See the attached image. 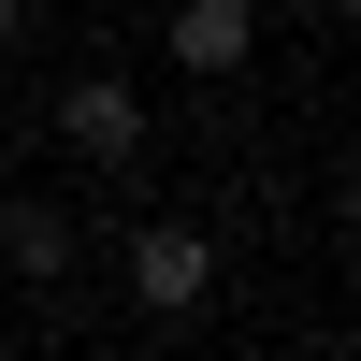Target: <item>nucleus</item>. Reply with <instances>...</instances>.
<instances>
[{"mask_svg":"<svg viewBox=\"0 0 361 361\" xmlns=\"http://www.w3.org/2000/svg\"><path fill=\"white\" fill-rule=\"evenodd\" d=\"M202 289H217V231L145 217V231H130V304H145V318H188Z\"/></svg>","mask_w":361,"mask_h":361,"instance_id":"1","label":"nucleus"},{"mask_svg":"<svg viewBox=\"0 0 361 361\" xmlns=\"http://www.w3.org/2000/svg\"><path fill=\"white\" fill-rule=\"evenodd\" d=\"M58 145H73V159H145V87L130 73H73V87H58Z\"/></svg>","mask_w":361,"mask_h":361,"instance_id":"2","label":"nucleus"},{"mask_svg":"<svg viewBox=\"0 0 361 361\" xmlns=\"http://www.w3.org/2000/svg\"><path fill=\"white\" fill-rule=\"evenodd\" d=\"M159 44H173V73H202V87H217V73H246L260 0H173V29H159Z\"/></svg>","mask_w":361,"mask_h":361,"instance_id":"3","label":"nucleus"},{"mask_svg":"<svg viewBox=\"0 0 361 361\" xmlns=\"http://www.w3.org/2000/svg\"><path fill=\"white\" fill-rule=\"evenodd\" d=\"M0 260H15L29 289H58V275H73V217H58V202H15V188H0Z\"/></svg>","mask_w":361,"mask_h":361,"instance_id":"4","label":"nucleus"},{"mask_svg":"<svg viewBox=\"0 0 361 361\" xmlns=\"http://www.w3.org/2000/svg\"><path fill=\"white\" fill-rule=\"evenodd\" d=\"M15 44H29V15H15V0H0V58H15Z\"/></svg>","mask_w":361,"mask_h":361,"instance_id":"5","label":"nucleus"},{"mask_svg":"<svg viewBox=\"0 0 361 361\" xmlns=\"http://www.w3.org/2000/svg\"><path fill=\"white\" fill-rule=\"evenodd\" d=\"M15 15H29V29H44V15H58V0H15Z\"/></svg>","mask_w":361,"mask_h":361,"instance_id":"6","label":"nucleus"},{"mask_svg":"<svg viewBox=\"0 0 361 361\" xmlns=\"http://www.w3.org/2000/svg\"><path fill=\"white\" fill-rule=\"evenodd\" d=\"M0 188H15V145H0Z\"/></svg>","mask_w":361,"mask_h":361,"instance_id":"7","label":"nucleus"}]
</instances>
